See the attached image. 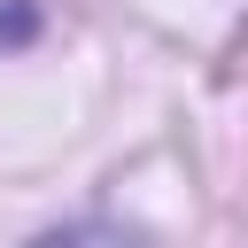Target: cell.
<instances>
[{
  "mask_svg": "<svg viewBox=\"0 0 248 248\" xmlns=\"http://www.w3.org/2000/svg\"><path fill=\"white\" fill-rule=\"evenodd\" d=\"M39 248H140V240L116 232V225H70V232H54V240H39Z\"/></svg>",
  "mask_w": 248,
  "mask_h": 248,
  "instance_id": "6da1fadb",
  "label": "cell"
}]
</instances>
